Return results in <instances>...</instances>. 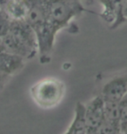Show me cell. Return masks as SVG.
<instances>
[{
  "instance_id": "cell-1",
  "label": "cell",
  "mask_w": 127,
  "mask_h": 134,
  "mask_svg": "<svg viewBox=\"0 0 127 134\" xmlns=\"http://www.w3.org/2000/svg\"><path fill=\"white\" fill-rule=\"evenodd\" d=\"M2 40L5 52L24 59L32 58L38 52L37 35L26 20H12L9 32Z\"/></svg>"
},
{
  "instance_id": "cell-2",
  "label": "cell",
  "mask_w": 127,
  "mask_h": 134,
  "mask_svg": "<svg viewBox=\"0 0 127 134\" xmlns=\"http://www.w3.org/2000/svg\"><path fill=\"white\" fill-rule=\"evenodd\" d=\"M65 93V85L57 77H45L40 79L30 89L32 100L42 109H52L63 100Z\"/></svg>"
},
{
  "instance_id": "cell-3",
  "label": "cell",
  "mask_w": 127,
  "mask_h": 134,
  "mask_svg": "<svg viewBox=\"0 0 127 134\" xmlns=\"http://www.w3.org/2000/svg\"><path fill=\"white\" fill-rule=\"evenodd\" d=\"M80 10V6L75 0H46L48 23L58 32Z\"/></svg>"
},
{
  "instance_id": "cell-4",
  "label": "cell",
  "mask_w": 127,
  "mask_h": 134,
  "mask_svg": "<svg viewBox=\"0 0 127 134\" xmlns=\"http://www.w3.org/2000/svg\"><path fill=\"white\" fill-rule=\"evenodd\" d=\"M85 118L88 133L95 134L105 119L104 102L101 96L96 97L85 105Z\"/></svg>"
},
{
  "instance_id": "cell-5",
  "label": "cell",
  "mask_w": 127,
  "mask_h": 134,
  "mask_svg": "<svg viewBox=\"0 0 127 134\" xmlns=\"http://www.w3.org/2000/svg\"><path fill=\"white\" fill-rule=\"evenodd\" d=\"M127 93V74L115 77L104 85L101 97L105 102L119 103Z\"/></svg>"
},
{
  "instance_id": "cell-6",
  "label": "cell",
  "mask_w": 127,
  "mask_h": 134,
  "mask_svg": "<svg viewBox=\"0 0 127 134\" xmlns=\"http://www.w3.org/2000/svg\"><path fill=\"white\" fill-rule=\"evenodd\" d=\"M0 9L12 20H25L28 13L25 0H0Z\"/></svg>"
},
{
  "instance_id": "cell-7",
  "label": "cell",
  "mask_w": 127,
  "mask_h": 134,
  "mask_svg": "<svg viewBox=\"0 0 127 134\" xmlns=\"http://www.w3.org/2000/svg\"><path fill=\"white\" fill-rule=\"evenodd\" d=\"M12 20L4 12L0 9V37L3 38L9 32Z\"/></svg>"
},
{
  "instance_id": "cell-8",
  "label": "cell",
  "mask_w": 127,
  "mask_h": 134,
  "mask_svg": "<svg viewBox=\"0 0 127 134\" xmlns=\"http://www.w3.org/2000/svg\"><path fill=\"white\" fill-rule=\"evenodd\" d=\"M122 13L125 18H127V0H123L122 4Z\"/></svg>"
},
{
  "instance_id": "cell-9",
  "label": "cell",
  "mask_w": 127,
  "mask_h": 134,
  "mask_svg": "<svg viewBox=\"0 0 127 134\" xmlns=\"http://www.w3.org/2000/svg\"><path fill=\"white\" fill-rule=\"evenodd\" d=\"M119 134H127V123L120 125V132Z\"/></svg>"
},
{
  "instance_id": "cell-10",
  "label": "cell",
  "mask_w": 127,
  "mask_h": 134,
  "mask_svg": "<svg viewBox=\"0 0 127 134\" xmlns=\"http://www.w3.org/2000/svg\"><path fill=\"white\" fill-rule=\"evenodd\" d=\"M86 134H89V133H86Z\"/></svg>"
}]
</instances>
